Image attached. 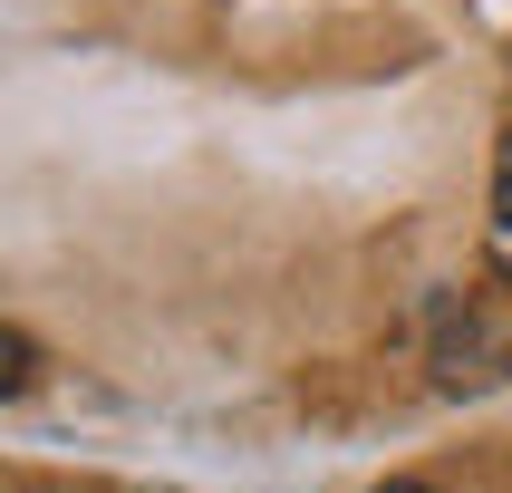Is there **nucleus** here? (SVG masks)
Wrapping results in <instances>:
<instances>
[{"label": "nucleus", "instance_id": "obj_1", "mask_svg": "<svg viewBox=\"0 0 512 493\" xmlns=\"http://www.w3.org/2000/svg\"><path fill=\"white\" fill-rule=\"evenodd\" d=\"M29 387H39V348H29L20 329H0V406L29 397Z\"/></svg>", "mask_w": 512, "mask_h": 493}, {"label": "nucleus", "instance_id": "obj_2", "mask_svg": "<svg viewBox=\"0 0 512 493\" xmlns=\"http://www.w3.org/2000/svg\"><path fill=\"white\" fill-rule=\"evenodd\" d=\"M493 213L512 223V126H503V145H493Z\"/></svg>", "mask_w": 512, "mask_h": 493}, {"label": "nucleus", "instance_id": "obj_3", "mask_svg": "<svg viewBox=\"0 0 512 493\" xmlns=\"http://www.w3.org/2000/svg\"><path fill=\"white\" fill-rule=\"evenodd\" d=\"M387 493H426V484H387Z\"/></svg>", "mask_w": 512, "mask_h": 493}]
</instances>
